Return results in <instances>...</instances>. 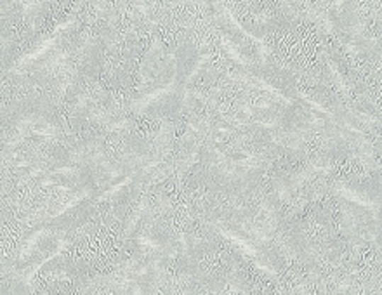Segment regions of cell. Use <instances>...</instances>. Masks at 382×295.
I'll return each instance as SVG.
<instances>
[{
  "mask_svg": "<svg viewBox=\"0 0 382 295\" xmlns=\"http://www.w3.org/2000/svg\"><path fill=\"white\" fill-rule=\"evenodd\" d=\"M77 25H79V18L77 16H69L67 19H63V21L57 23V25L54 26L52 32L49 33V35L45 37L44 40L37 45V47H33L32 51L26 52V54L19 56L18 59L11 64L9 74L25 75L30 68H33V64L44 61L45 56H47L52 49H56L57 45H60V42L63 40V37H64L63 32H67V30L73 28V26H77Z\"/></svg>",
  "mask_w": 382,
  "mask_h": 295,
  "instance_id": "obj_1",
  "label": "cell"
},
{
  "mask_svg": "<svg viewBox=\"0 0 382 295\" xmlns=\"http://www.w3.org/2000/svg\"><path fill=\"white\" fill-rule=\"evenodd\" d=\"M225 79L233 80V82H242V83H245V86L261 91V93H268L269 96H273V98H275L281 106H285V108H296L297 106V101L294 98H291V96L285 94L283 91L278 89L275 83H269L266 79H262V76L259 75L250 74V71L235 70V71H230Z\"/></svg>",
  "mask_w": 382,
  "mask_h": 295,
  "instance_id": "obj_2",
  "label": "cell"
},
{
  "mask_svg": "<svg viewBox=\"0 0 382 295\" xmlns=\"http://www.w3.org/2000/svg\"><path fill=\"white\" fill-rule=\"evenodd\" d=\"M181 83L179 75H177V70L172 71V76L167 80V82H164L162 86L155 87V89H150L146 91V93H142V96H139L137 99H134V101L129 103V110L133 111V113H145V111H148L152 106L158 105L160 101H164V99L171 98L174 93H177V86Z\"/></svg>",
  "mask_w": 382,
  "mask_h": 295,
  "instance_id": "obj_3",
  "label": "cell"
},
{
  "mask_svg": "<svg viewBox=\"0 0 382 295\" xmlns=\"http://www.w3.org/2000/svg\"><path fill=\"white\" fill-rule=\"evenodd\" d=\"M210 226H212V229H214V231L218 233V235H221L223 238H226L227 241H231L233 245H237V247L240 248L243 254L247 255V258H250V259H266L264 252H262L261 248L257 247V245L254 243L252 240L247 238V235H243V233L237 231L235 228H231L230 224H225L223 221L215 219Z\"/></svg>",
  "mask_w": 382,
  "mask_h": 295,
  "instance_id": "obj_4",
  "label": "cell"
},
{
  "mask_svg": "<svg viewBox=\"0 0 382 295\" xmlns=\"http://www.w3.org/2000/svg\"><path fill=\"white\" fill-rule=\"evenodd\" d=\"M96 185H89V186H84L82 190L77 191V193H73L72 197L68 198V200H64L63 203H57V207L54 210H51V212L47 214V216L44 217L40 222H45V224H54L60 217H63L64 214H68L69 210H73L75 207L82 205V203H86L89 198H94L96 197Z\"/></svg>",
  "mask_w": 382,
  "mask_h": 295,
  "instance_id": "obj_5",
  "label": "cell"
},
{
  "mask_svg": "<svg viewBox=\"0 0 382 295\" xmlns=\"http://www.w3.org/2000/svg\"><path fill=\"white\" fill-rule=\"evenodd\" d=\"M332 191L347 203H353V205L360 207V209L366 210V212L373 214L376 221H379V200L372 202L369 197H365L360 190H354V187L342 185V183H335V185L332 186Z\"/></svg>",
  "mask_w": 382,
  "mask_h": 295,
  "instance_id": "obj_6",
  "label": "cell"
},
{
  "mask_svg": "<svg viewBox=\"0 0 382 295\" xmlns=\"http://www.w3.org/2000/svg\"><path fill=\"white\" fill-rule=\"evenodd\" d=\"M219 40H221L223 45V51L226 52L227 57H230L231 61H233L235 64H238V66L247 68V71L250 70V68H254V59L250 56H247L245 52L242 51L240 45L237 44V40H235L233 37L230 35V33L226 32H219Z\"/></svg>",
  "mask_w": 382,
  "mask_h": 295,
  "instance_id": "obj_7",
  "label": "cell"
},
{
  "mask_svg": "<svg viewBox=\"0 0 382 295\" xmlns=\"http://www.w3.org/2000/svg\"><path fill=\"white\" fill-rule=\"evenodd\" d=\"M47 233H49V224H45V222H38L37 228H35L33 231H30V235L26 236L25 241H23L21 248H19V254H18L19 266H23L26 260L32 258V255L35 254V250L38 248V243L47 236Z\"/></svg>",
  "mask_w": 382,
  "mask_h": 295,
  "instance_id": "obj_8",
  "label": "cell"
},
{
  "mask_svg": "<svg viewBox=\"0 0 382 295\" xmlns=\"http://www.w3.org/2000/svg\"><path fill=\"white\" fill-rule=\"evenodd\" d=\"M223 7H225V4H223ZM221 13H223V16H225L226 23L231 26V28L237 30V32L240 33L242 37L249 38L250 42H254V44H256L257 47H259V54H262V57H268V56H269V47L264 44V40H262L261 37H257L256 33L252 32V30L247 28V26L243 25V23L240 21V19H238L237 16H235L233 11L227 9V7H225V9H221Z\"/></svg>",
  "mask_w": 382,
  "mask_h": 295,
  "instance_id": "obj_9",
  "label": "cell"
},
{
  "mask_svg": "<svg viewBox=\"0 0 382 295\" xmlns=\"http://www.w3.org/2000/svg\"><path fill=\"white\" fill-rule=\"evenodd\" d=\"M152 202L146 198V200H141L139 202V205L136 207V210H134L133 214H130V217L127 219V224L125 228H123V233L122 236L123 238H133L134 235H136V231L139 229V226H141V222L145 219H148V214L150 210H152Z\"/></svg>",
  "mask_w": 382,
  "mask_h": 295,
  "instance_id": "obj_10",
  "label": "cell"
},
{
  "mask_svg": "<svg viewBox=\"0 0 382 295\" xmlns=\"http://www.w3.org/2000/svg\"><path fill=\"white\" fill-rule=\"evenodd\" d=\"M323 61H325V68L327 71L330 74V80L335 83V86L339 87V89L342 91L346 96L351 94V86L349 82H347V79L344 76V74L341 71V68H339V64L335 63L332 57L327 54V52H323Z\"/></svg>",
  "mask_w": 382,
  "mask_h": 295,
  "instance_id": "obj_11",
  "label": "cell"
},
{
  "mask_svg": "<svg viewBox=\"0 0 382 295\" xmlns=\"http://www.w3.org/2000/svg\"><path fill=\"white\" fill-rule=\"evenodd\" d=\"M208 61H210V54H208V52H206V54H200L198 59L191 64V70L188 71L183 79H181V86H183V89H188V86H191V83L195 82L196 76L202 74L203 68L208 64Z\"/></svg>",
  "mask_w": 382,
  "mask_h": 295,
  "instance_id": "obj_12",
  "label": "cell"
},
{
  "mask_svg": "<svg viewBox=\"0 0 382 295\" xmlns=\"http://www.w3.org/2000/svg\"><path fill=\"white\" fill-rule=\"evenodd\" d=\"M130 125L129 118H118V120H111L110 124H106L104 127H106L108 132H118V130L127 129Z\"/></svg>",
  "mask_w": 382,
  "mask_h": 295,
  "instance_id": "obj_13",
  "label": "cell"
}]
</instances>
